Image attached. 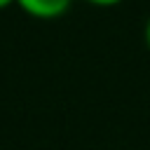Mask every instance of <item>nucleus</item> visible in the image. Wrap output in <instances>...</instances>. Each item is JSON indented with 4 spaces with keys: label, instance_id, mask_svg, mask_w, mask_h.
<instances>
[{
    "label": "nucleus",
    "instance_id": "4",
    "mask_svg": "<svg viewBox=\"0 0 150 150\" xmlns=\"http://www.w3.org/2000/svg\"><path fill=\"white\" fill-rule=\"evenodd\" d=\"M12 5H16V0H0V9H7Z\"/></svg>",
    "mask_w": 150,
    "mask_h": 150
},
{
    "label": "nucleus",
    "instance_id": "1",
    "mask_svg": "<svg viewBox=\"0 0 150 150\" xmlns=\"http://www.w3.org/2000/svg\"><path fill=\"white\" fill-rule=\"evenodd\" d=\"M16 5L33 19H59L70 9L73 0H16Z\"/></svg>",
    "mask_w": 150,
    "mask_h": 150
},
{
    "label": "nucleus",
    "instance_id": "2",
    "mask_svg": "<svg viewBox=\"0 0 150 150\" xmlns=\"http://www.w3.org/2000/svg\"><path fill=\"white\" fill-rule=\"evenodd\" d=\"M84 2H89V5H94V7H117V5H122L124 0H84Z\"/></svg>",
    "mask_w": 150,
    "mask_h": 150
},
{
    "label": "nucleus",
    "instance_id": "3",
    "mask_svg": "<svg viewBox=\"0 0 150 150\" xmlns=\"http://www.w3.org/2000/svg\"><path fill=\"white\" fill-rule=\"evenodd\" d=\"M145 45L150 49V16H148V23H145Z\"/></svg>",
    "mask_w": 150,
    "mask_h": 150
}]
</instances>
